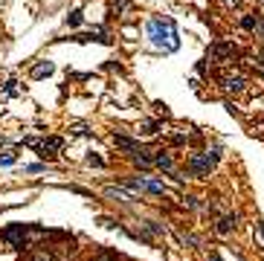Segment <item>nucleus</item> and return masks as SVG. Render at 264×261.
<instances>
[{
	"label": "nucleus",
	"instance_id": "dca6fc26",
	"mask_svg": "<svg viewBox=\"0 0 264 261\" xmlns=\"http://www.w3.org/2000/svg\"><path fill=\"white\" fill-rule=\"evenodd\" d=\"M87 162H90V165H96V169H102V165H105V162H102V157H96V154H90V157H87Z\"/></svg>",
	"mask_w": 264,
	"mask_h": 261
},
{
	"label": "nucleus",
	"instance_id": "423d86ee",
	"mask_svg": "<svg viewBox=\"0 0 264 261\" xmlns=\"http://www.w3.org/2000/svg\"><path fill=\"white\" fill-rule=\"evenodd\" d=\"M151 165H157V169H163V171H172L174 169V157L169 151H157L154 157H151Z\"/></svg>",
	"mask_w": 264,
	"mask_h": 261
},
{
	"label": "nucleus",
	"instance_id": "f03ea898",
	"mask_svg": "<svg viewBox=\"0 0 264 261\" xmlns=\"http://www.w3.org/2000/svg\"><path fill=\"white\" fill-rule=\"evenodd\" d=\"M29 235H44V229L41 226H29V224H12L0 232V238L9 247H15V250H23V247H29Z\"/></svg>",
	"mask_w": 264,
	"mask_h": 261
},
{
	"label": "nucleus",
	"instance_id": "f257e3e1",
	"mask_svg": "<svg viewBox=\"0 0 264 261\" xmlns=\"http://www.w3.org/2000/svg\"><path fill=\"white\" fill-rule=\"evenodd\" d=\"M146 35L163 53H177L180 50V35H177V27H174L172 18H151L146 23Z\"/></svg>",
	"mask_w": 264,
	"mask_h": 261
},
{
	"label": "nucleus",
	"instance_id": "4468645a",
	"mask_svg": "<svg viewBox=\"0 0 264 261\" xmlns=\"http://www.w3.org/2000/svg\"><path fill=\"white\" fill-rule=\"evenodd\" d=\"M82 9H73L70 12V15H67V23H70V27H79V23H82Z\"/></svg>",
	"mask_w": 264,
	"mask_h": 261
},
{
	"label": "nucleus",
	"instance_id": "1a4fd4ad",
	"mask_svg": "<svg viewBox=\"0 0 264 261\" xmlns=\"http://www.w3.org/2000/svg\"><path fill=\"white\" fill-rule=\"evenodd\" d=\"M142 192H151V195H165V186L154 177H142Z\"/></svg>",
	"mask_w": 264,
	"mask_h": 261
},
{
	"label": "nucleus",
	"instance_id": "6e6552de",
	"mask_svg": "<svg viewBox=\"0 0 264 261\" xmlns=\"http://www.w3.org/2000/svg\"><path fill=\"white\" fill-rule=\"evenodd\" d=\"M53 70H55V64L53 61H41V64H35L32 67V79H46V76H53Z\"/></svg>",
	"mask_w": 264,
	"mask_h": 261
},
{
	"label": "nucleus",
	"instance_id": "f3484780",
	"mask_svg": "<svg viewBox=\"0 0 264 261\" xmlns=\"http://www.w3.org/2000/svg\"><path fill=\"white\" fill-rule=\"evenodd\" d=\"M157 128H160L157 122H146V134H157Z\"/></svg>",
	"mask_w": 264,
	"mask_h": 261
},
{
	"label": "nucleus",
	"instance_id": "a211bd4d",
	"mask_svg": "<svg viewBox=\"0 0 264 261\" xmlns=\"http://www.w3.org/2000/svg\"><path fill=\"white\" fill-rule=\"evenodd\" d=\"M15 84H18V81H9V87H6V96H15V93H18V87H15Z\"/></svg>",
	"mask_w": 264,
	"mask_h": 261
},
{
	"label": "nucleus",
	"instance_id": "9b49d317",
	"mask_svg": "<svg viewBox=\"0 0 264 261\" xmlns=\"http://www.w3.org/2000/svg\"><path fill=\"white\" fill-rule=\"evenodd\" d=\"M113 143H116L119 148H125V151H131V154H134V151H139V145L134 143V139H128V136H116V134H113Z\"/></svg>",
	"mask_w": 264,
	"mask_h": 261
},
{
	"label": "nucleus",
	"instance_id": "f8f14e48",
	"mask_svg": "<svg viewBox=\"0 0 264 261\" xmlns=\"http://www.w3.org/2000/svg\"><path fill=\"white\" fill-rule=\"evenodd\" d=\"M241 27L244 29H258V15H244V18H241Z\"/></svg>",
	"mask_w": 264,
	"mask_h": 261
},
{
	"label": "nucleus",
	"instance_id": "39448f33",
	"mask_svg": "<svg viewBox=\"0 0 264 261\" xmlns=\"http://www.w3.org/2000/svg\"><path fill=\"white\" fill-rule=\"evenodd\" d=\"M221 87L227 93H241V90H247V79L244 76H224V79H221Z\"/></svg>",
	"mask_w": 264,
	"mask_h": 261
},
{
	"label": "nucleus",
	"instance_id": "20e7f679",
	"mask_svg": "<svg viewBox=\"0 0 264 261\" xmlns=\"http://www.w3.org/2000/svg\"><path fill=\"white\" fill-rule=\"evenodd\" d=\"M61 145H64L61 136H46V139H38L35 148L41 151V157H44V160H53L55 151H61Z\"/></svg>",
	"mask_w": 264,
	"mask_h": 261
},
{
	"label": "nucleus",
	"instance_id": "412c9836",
	"mask_svg": "<svg viewBox=\"0 0 264 261\" xmlns=\"http://www.w3.org/2000/svg\"><path fill=\"white\" fill-rule=\"evenodd\" d=\"M258 27H261V29H264V20H258Z\"/></svg>",
	"mask_w": 264,
	"mask_h": 261
},
{
	"label": "nucleus",
	"instance_id": "aec40b11",
	"mask_svg": "<svg viewBox=\"0 0 264 261\" xmlns=\"http://www.w3.org/2000/svg\"><path fill=\"white\" fill-rule=\"evenodd\" d=\"M258 232H261V238H264V224H258Z\"/></svg>",
	"mask_w": 264,
	"mask_h": 261
},
{
	"label": "nucleus",
	"instance_id": "ddd939ff",
	"mask_svg": "<svg viewBox=\"0 0 264 261\" xmlns=\"http://www.w3.org/2000/svg\"><path fill=\"white\" fill-rule=\"evenodd\" d=\"M15 160H18V151H3L0 154V165H12Z\"/></svg>",
	"mask_w": 264,
	"mask_h": 261
},
{
	"label": "nucleus",
	"instance_id": "9d476101",
	"mask_svg": "<svg viewBox=\"0 0 264 261\" xmlns=\"http://www.w3.org/2000/svg\"><path fill=\"white\" fill-rule=\"evenodd\" d=\"M232 226H235V215H227V218H221L218 224H215V232H218V235H229V232H232Z\"/></svg>",
	"mask_w": 264,
	"mask_h": 261
},
{
	"label": "nucleus",
	"instance_id": "6ab92c4d",
	"mask_svg": "<svg viewBox=\"0 0 264 261\" xmlns=\"http://www.w3.org/2000/svg\"><path fill=\"white\" fill-rule=\"evenodd\" d=\"M96 261H116V258H113V255H108V252H105V255H99V258H96Z\"/></svg>",
	"mask_w": 264,
	"mask_h": 261
},
{
	"label": "nucleus",
	"instance_id": "2eb2a0df",
	"mask_svg": "<svg viewBox=\"0 0 264 261\" xmlns=\"http://www.w3.org/2000/svg\"><path fill=\"white\" fill-rule=\"evenodd\" d=\"M76 41H93V35H76ZM96 41H102V44H108V38L96 35Z\"/></svg>",
	"mask_w": 264,
	"mask_h": 261
},
{
	"label": "nucleus",
	"instance_id": "0eeeda50",
	"mask_svg": "<svg viewBox=\"0 0 264 261\" xmlns=\"http://www.w3.org/2000/svg\"><path fill=\"white\" fill-rule=\"evenodd\" d=\"M212 55H215V58H235L238 46H232V44H215V46H212Z\"/></svg>",
	"mask_w": 264,
	"mask_h": 261
},
{
	"label": "nucleus",
	"instance_id": "7ed1b4c3",
	"mask_svg": "<svg viewBox=\"0 0 264 261\" xmlns=\"http://www.w3.org/2000/svg\"><path fill=\"white\" fill-rule=\"evenodd\" d=\"M218 148L215 151H201V154H191L189 157V171L195 174V177H209V171H212V165L218 162Z\"/></svg>",
	"mask_w": 264,
	"mask_h": 261
}]
</instances>
